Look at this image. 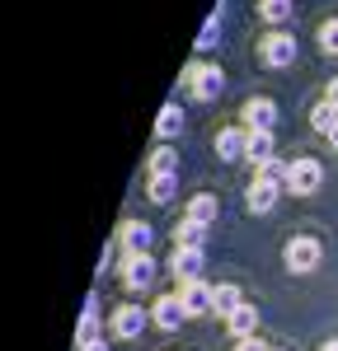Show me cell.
Listing matches in <instances>:
<instances>
[{"instance_id":"obj_1","label":"cell","mask_w":338,"mask_h":351,"mask_svg":"<svg viewBox=\"0 0 338 351\" xmlns=\"http://www.w3.org/2000/svg\"><path fill=\"white\" fill-rule=\"evenodd\" d=\"M183 84H188V94H193L197 104H212L216 94H221V66H202V61H193L188 71H183Z\"/></svg>"},{"instance_id":"obj_2","label":"cell","mask_w":338,"mask_h":351,"mask_svg":"<svg viewBox=\"0 0 338 351\" xmlns=\"http://www.w3.org/2000/svg\"><path fill=\"white\" fill-rule=\"evenodd\" d=\"M258 56H263V66L282 71V66H291V61H296V38H291V33H282V28H273V33L258 43Z\"/></svg>"},{"instance_id":"obj_3","label":"cell","mask_w":338,"mask_h":351,"mask_svg":"<svg viewBox=\"0 0 338 351\" xmlns=\"http://www.w3.org/2000/svg\"><path fill=\"white\" fill-rule=\"evenodd\" d=\"M319 183H324V169H319V160H291V164H286V192L310 197Z\"/></svg>"},{"instance_id":"obj_4","label":"cell","mask_w":338,"mask_h":351,"mask_svg":"<svg viewBox=\"0 0 338 351\" xmlns=\"http://www.w3.org/2000/svg\"><path fill=\"white\" fill-rule=\"evenodd\" d=\"M286 267L296 271V276H306V271L319 267V239H310V234H296V239H286Z\"/></svg>"},{"instance_id":"obj_5","label":"cell","mask_w":338,"mask_h":351,"mask_svg":"<svg viewBox=\"0 0 338 351\" xmlns=\"http://www.w3.org/2000/svg\"><path fill=\"white\" fill-rule=\"evenodd\" d=\"M155 281V258L150 253H127V263H122V286L127 291H146Z\"/></svg>"},{"instance_id":"obj_6","label":"cell","mask_w":338,"mask_h":351,"mask_svg":"<svg viewBox=\"0 0 338 351\" xmlns=\"http://www.w3.org/2000/svg\"><path fill=\"white\" fill-rule=\"evenodd\" d=\"M212 295H216V286H207V281H188V286H179V304H183L188 319L212 314Z\"/></svg>"},{"instance_id":"obj_7","label":"cell","mask_w":338,"mask_h":351,"mask_svg":"<svg viewBox=\"0 0 338 351\" xmlns=\"http://www.w3.org/2000/svg\"><path fill=\"white\" fill-rule=\"evenodd\" d=\"M150 324V314L141 309V304H117V314H113V337H141V328Z\"/></svg>"},{"instance_id":"obj_8","label":"cell","mask_w":338,"mask_h":351,"mask_svg":"<svg viewBox=\"0 0 338 351\" xmlns=\"http://www.w3.org/2000/svg\"><path fill=\"white\" fill-rule=\"evenodd\" d=\"M202 248H174V263H169V271L179 276V286H188V281H202Z\"/></svg>"},{"instance_id":"obj_9","label":"cell","mask_w":338,"mask_h":351,"mask_svg":"<svg viewBox=\"0 0 338 351\" xmlns=\"http://www.w3.org/2000/svg\"><path fill=\"white\" fill-rule=\"evenodd\" d=\"M245 127L249 132H273L278 127V104L273 99H249L245 104Z\"/></svg>"},{"instance_id":"obj_10","label":"cell","mask_w":338,"mask_h":351,"mask_svg":"<svg viewBox=\"0 0 338 351\" xmlns=\"http://www.w3.org/2000/svg\"><path fill=\"white\" fill-rule=\"evenodd\" d=\"M278 197H282V188H278V183H263V178H254V183H249V192H245V206H249L254 216H268V211L278 206Z\"/></svg>"},{"instance_id":"obj_11","label":"cell","mask_w":338,"mask_h":351,"mask_svg":"<svg viewBox=\"0 0 338 351\" xmlns=\"http://www.w3.org/2000/svg\"><path fill=\"white\" fill-rule=\"evenodd\" d=\"M245 145H249V132H240V127H225V132H216V155H221L225 164L245 160Z\"/></svg>"},{"instance_id":"obj_12","label":"cell","mask_w":338,"mask_h":351,"mask_svg":"<svg viewBox=\"0 0 338 351\" xmlns=\"http://www.w3.org/2000/svg\"><path fill=\"white\" fill-rule=\"evenodd\" d=\"M150 319H155V328H165V332H174V328L183 324L188 314H183V304H179V295H160V300H155V309H150Z\"/></svg>"},{"instance_id":"obj_13","label":"cell","mask_w":338,"mask_h":351,"mask_svg":"<svg viewBox=\"0 0 338 351\" xmlns=\"http://www.w3.org/2000/svg\"><path fill=\"white\" fill-rule=\"evenodd\" d=\"M117 243H122L127 253H146V248H150V225H141V220H127V225L117 230Z\"/></svg>"},{"instance_id":"obj_14","label":"cell","mask_w":338,"mask_h":351,"mask_svg":"<svg viewBox=\"0 0 338 351\" xmlns=\"http://www.w3.org/2000/svg\"><path fill=\"white\" fill-rule=\"evenodd\" d=\"M240 304H245V300H240V286H235V281H221V286H216V295H212V314L230 319Z\"/></svg>"},{"instance_id":"obj_15","label":"cell","mask_w":338,"mask_h":351,"mask_svg":"<svg viewBox=\"0 0 338 351\" xmlns=\"http://www.w3.org/2000/svg\"><path fill=\"white\" fill-rule=\"evenodd\" d=\"M225 328H230V337H254V328H258V309H254L249 300L225 319Z\"/></svg>"},{"instance_id":"obj_16","label":"cell","mask_w":338,"mask_h":351,"mask_svg":"<svg viewBox=\"0 0 338 351\" xmlns=\"http://www.w3.org/2000/svg\"><path fill=\"white\" fill-rule=\"evenodd\" d=\"M207 243V225L183 216V225H174V248H202Z\"/></svg>"},{"instance_id":"obj_17","label":"cell","mask_w":338,"mask_h":351,"mask_svg":"<svg viewBox=\"0 0 338 351\" xmlns=\"http://www.w3.org/2000/svg\"><path fill=\"white\" fill-rule=\"evenodd\" d=\"M179 132H183V112H179V104H165L160 117H155V136L160 141H174Z\"/></svg>"},{"instance_id":"obj_18","label":"cell","mask_w":338,"mask_h":351,"mask_svg":"<svg viewBox=\"0 0 338 351\" xmlns=\"http://www.w3.org/2000/svg\"><path fill=\"white\" fill-rule=\"evenodd\" d=\"M94 337H99V300L89 295L84 300V314H80V328H76V342H94Z\"/></svg>"},{"instance_id":"obj_19","label":"cell","mask_w":338,"mask_h":351,"mask_svg":"<svg viewBox=\"0 0 338 351\" xmlns=\"http://www.w3.org/2000/svg\"><path fill=\"white\" fill-rule=\"evenodd\" d=\"M188 220H197V225H212V220H216V197H212V192H197L193 202H188Z\"/></svg>"},{"instance_id":"obj_20","label":"cell","mask_w":338,"mask_h":351,"mask_svg":"<svg viewBox=\"0 0 338 351\" xmlns=\"http://www.w3.org/2000/svg\"><path fill=\"white\" fill-rule=\"evenodd\" d=\"M245 155H249L254 164L273 160V132H249V145H245Z\"/></svg>"},{"instance_id":"obj_21","label":"cell","mask_w":338,"mask_h":351,"mask_svg":"<svg viewBox=\"0 0 338 351\" xmlns=\"http://www.w3.org/2000/svg\"><path fill=\"white\" fill-rule=\"evenodd\" d=\"M174 188H179V173H155L150 178V202H174Z\"/></svg>"},{"instance_id":"obj_22","label":"cell","mask_w":338,"mask_h":351,"mask_svg":"<svg viewBox=\"0 0 338 351\" xmlns=\"http://www.w3.org/2000/svg\"><path fill=\"white\" fill-rule=\"evenodd\" d=\"M155 173H179V150L160 145V150L150 155V178H155Z\"/></svg>"},{"instance_id":"obj_23","label":"cell","mask_w":338,"mask_h":351,"mask_svg":"<svg viewBox=\"0 0 338 351\" xmlns=\"http://www.w3.org/2000/svg\"><path fill=\"white\" fill-rule=\"evenodd\" d=\"M258 14L268 24H282V19H291V0H258Z\"/></svg>"},{"instance_id":"obj_24","label":"cell","mask_w":338,"mask_h":351,"mask_svg":"<svg viewBox=\"0 0 338 351\" xmlns=\"http://www.w3.org/2000/svg\"><path fill=\"white\" fill-rule=\"evenodd\" d=\"M258 178H263V183H278V188H286V164H282L278 155H273V160H263V164H258Z\"/></svg>"},{"instance_id":"obj_25","label":"cell","mask_w":338,"mask_h":351,"mask_svg":"<svg viewBox=\"0 0 338 351\" xmlns=\"http://www.w3.org/2000/svg\"><path fill=\"white\" fill-rule=\"evenodd\" d=\"M334 122H338V108H329V104H319V108H315V117H310V127H315V132H334Z\"/></svg>"},{"instance_id":"obj_26","label":"cell","mask_w":338,"mask_h":351,"mask_svg":"<svg viewBox=\"0 0 338 351\" xmlns=\"http://www.w3.org/2000/svg\"><path fill=\"white\" fill-rule=\"evenodd\" d=\"M319 47L329 56H338V19H324V24H319Z\"/></svg>"},{"instance_id":"obj_27","label":"cell","mask_w":338,"mask_h":351,"mask_svg":"<svg viewBox=\"0 0 338 351\" xmlns=\"http://www.w3.org/2000/svg\"><path fill=\"white\" fill-rule=\"evenodd\" d=\"M216 33H221V5H216V14L207 19V28H202V38H197V47H212V43H216Z\"/></svg>"},{"instance_id":"obj_28","label":"cell","mask_w":338,"mask_h":351,"mask_svg":"<svg viewBox=\"0 0 338 351\" xmlns=\"http://www.w3.org/2000/svg\"><path fill=\"white\" fill-rule=\"evenodd\" d=\"M235 351H268V347H263L258 337H240V342H235Z\"/></svg>"},{"instance_id":"obj_29","label":"cell","mask_w":338,"mask_h":351,"mask_svg":"<svg viewBox=\"0 0 338 351\" xmlns=\"http://www.w3.org/2000/svg\"><path fill=\"white\" fill-rule=\"evenodd\" d=\"M80 351H109V342H104V337H94V342H84Z\"/></svg>"},{"instance_id":"obj_30","label":"cell","mask_w":338,"mask_h":351,"mask_svg":"<svg viewBox=\"0 0 338 351\" xmlns=\"http://www.w3.org/2000/svg\"><path fill=\"white\" fill-rule=\"evenodd\" d=\"M319 351H338V337H329V342H324V347H319Z\"/></svg>"},{"instance_id":"obj_31","label":"cell","mask_w":338,"mask_h":351,"mask_svg":"<svg viewBox=\"0 0 338 351\" xmlns=\"http://www.w3.org/2000/svg\"><path fill=\"white\" fill-rule=\"evenodd\" d=\"M329 145H334V150H338V122H334V132H329Z\"/></svg>"}]
</instances>
